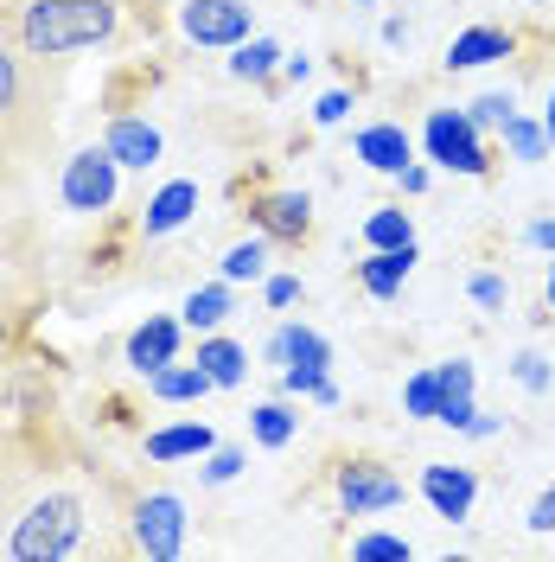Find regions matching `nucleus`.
Segmentation results:
<instances>
[{
  "label": "nucleus",
  "mask_w": 555,
  "mask_h": 562,
  "mask_svg": "<svg viewBox=\"0 0 555 562\" xmlns=\"http://www.w3.org/2000/svg\"><path fill=\"white\" fill-rule=\"evenodd\" d=\"M122 26V0H0V33L45 65L109 45Z\"/></svg>",
  "instance_id": "nucleus-1"
},
{
  "label": "nucleus",
  "mask_w": 555,
  "mask_h": 562,
  "mask_svg": "<svg viewBox=\"0 0 555 562\" xmlns=\"http://www.w3.org/2000/svg\"><path fill=\"white\" fill-rule=\"evenodd\" d=\"M58 135V77H45V58L20 52L0 33V147L26 167Z\"/></svg>",
  "instance_id": "nucleus-2"
},
{
  "label": "nucleus",
  "mask_w": 555,
  "mask_h": 562,
  "mask_svg": "<svg viewBox=\"0 0 555 562\" xmlns=\"http://www.w3.org/2000/svg\"><path fill=\"white\" fill-rule=\"evenodd\" d=\"M83 498L65 486H45L20 505L13 518V537H7V557L20 562H58V557H77L83 550Z\"/></svg>",
  "instance_id": "nucleus-3"
},
{
  "label": "nucleus",
  "mask_w": 555,
  "mask_h": 562,
  "mask_svg": "<svg viewBox=\"0 0 555 562\" xmlns=\"http://www.w3.org/2000/svg\"><path fill=\"white\" fill-rule=\"evenodd\" d=\"M115 173H122V160L103 147H77L65 160V179H58V199H65V211H83V217H103L109 205H115Z\"/></svg>",
  "instance_id": "nucleus-4"
},
{
  "label": "nucleus",
  "mask_w": 555,
  "mask_h": 562,
  "mask_svg": "<svg viewBox=\"0 0 555 562\" xmlns=\"http://www.w3.org/2000/svg\"><path fill=\"white\" fill-rule=\"evenodd\" d=\"M128 543H135L147 562H173L185 550V505H179L173 492H147L135 498V518H128Z\"/></svg>",
  "instance_id": "nucleus-5"
},
{
  "label": "nucleus",
  "mask_w": 555,
  "mask_h": 562,
  "mask_svg": "<svg viewBox=\"0 0 555 562\" xmlns=\"http://www.w3.org/2000/svg\"><path fill=\"white\" fill-rule=\"evenodd\" d=\"M421 135H428V154L441 167H453V173H486V140H479V122L466 109H434Z\"/></svg>",
  "instance_id": "nucleus-6"
},
{
  "label": "nucleus",
  "mask_w": 555,
  "mask_h": 562,
  "mask_svg": "<svg viewBox=\"0 0 555 562\" xmlns=\"http://www.w3.org/2000/svg\"><path fill=\"white\" fill-rule=\"evenodd\" d=\"M179 33L192 45H243L249 38V7L243 0H185L179 7Z\"/></svg>",
  "instance_id": "nucleus-7"
},
{
  "label": "nucleus",
  "mask_w": 555,
  "mask_h": 562,
  "mask_svg": "<svg viewBox=\"0 0 555 562\" xmlns=\"http://www.w3.org/2000/svg\"><path fill=\"white\" fill-rule=\"evenodd\" d=\"M339 498H346L351 518H371V512L403 505V480H396L383 460H346V467H339Z\"/></svg>",
  "instance_id": "nucleus-8"
},
{
  "label": "nucleus",
  "mask_w": 555,
  "mask_h": 562,
  "mask_svg": "<svg viewBox=\"0 0 555 562\" xmlns=\"http://www.w3.org/2000/svg\"><path fill=\"white\" fill-rule=\"evenodd\" d=\"M249 217H256V231L275 237V244H307V231H313L307 192H269V199H256Z\"/></svg>",
  "instance_id": "nucleus-9"
},
{
  "label": "nucleus",
  "mask_w": 555,
  "mask_h": 562,
  "mask_svg": "<svg viewBox=\"0 0 555 562\" xmlns=\"http://www.w3.org/2000/svg\"><path fill=\"white\" fill-rule=\"evenodd\" d=\"M192 211H199V179H167V186L140 205V237H173Z\"/></svg>",
  "instance_id": "nucleus-10"
},
{
  "label": "nucleus",
  "mask_w": 555,
  "mask_h": 562,
  "mask_svg": "<svg viewBox=\"0 0 555 562\" xmlns=\"http://www.w3.org/2000/svg\"><path fill=\"white\" fill-rule=\"evenodd\" d=\"M421 492H428V505L441 512V518H466L473 512V498H479V480H473V467H428L421 473Z\"/></svg>",
  "instance_id": "nucleus-11"
},
{
  "label": "nucleus",
  "mask_w": 555,
  "mask_h": 562,
  "mask_svg": "<svg viewBox=\"0 0 555 562\" xmlns=\"http://www.w3.org/2000/svg\"><path fill=\"white\" fill-rule=\"evenodd\" d=\"M179 358V319L154 314L147 326H135V339H128V364H135L140 378H154V371H167Z\"/></svg>",
  "instance_id": "nucleus-12"
},
{
  "label": "nucleus",
  "mask_w": 555,
  "mask_h": 562,
  "mask_svg": "<svg viewBox=\"0 0 555 562\" xmlns=\"http://www.w3.org/2000/svg\"><path fill=\"white\" fill-rule=\"evenodd\" d=\"M109 154H115L122 167H140V173H147V167L160 160V128L140 122V115H115V122H109Z\"/></svg>",
  "instance_id": "nucleus-13"
},
{
  "label": "nucleus",
  "mask_w": 555,
  "mask_h": 562,
  "mask_svg": "<svg viewBox=\"0 0 555 562\" xmlns=\"http://www.w3.org/2000/svg\"><path fill=\"white\" fill-rule=\"evenodd\" d=\"M358 160L377 167V173H403L409 167V135L396 122H371V128H358Z\"/></svg>",
  "instance_id": "nucleus-14"
},
{
  "label": "nucleus",
  "mask_w": 555,
  "mask_h": 562,
  "mask_svg": "<svg viewBox=\"0 0 555 562\" xmlns=\"http://www.w3.org/2000/svg\"><path fill=\"white\" fill-rule=\"evenodd\" d=\"M511 45H518V38L505 33V26H473V33H460L448 45V70H479V65H491V58H511Z\"/></svg>",
  "instance_id": "nucleus-15"
},
{
  "label": "nucleus",
  "mask_w": 555,
  "mask_h": 562,
  "mask_svg": "<svg viewBox=\"0 0 555 562\" xmlns=\"http://www.w3.org/2000/svg\"><path fill=\"white\" fill-rule=\"evenodd\" d=\"M409 269H416V244H409V249H371V262L358 269V281H364V294L389 301V294H403Z\"/></svg>",
  "instance_id": "nucleus-16"
},
{
  "label": "nucleus",
  "mask_w": 555,
  "mask_h": 562,
  "mask_svg": "<svg viewBox=\"0 0 555 562\" xmlns=\"http://www.w3.org/2000/svg\"><path fill=\"white\" fill-rule=\"evenodd\" d=\"M269 364H313V371H326L332 364V346L319 339V333H307V326H281L275 339H269Z\"/></svg>",
  "instance_id": "nucleus-17"
},
{
  "label": "nucleus",
  "mask_w": 555,
  "mask_h": 562,
  "mask_svg": "<svg viewBox=\"0 0 555 562\" xmlns=\"http://www.w3.org/2000/svg\"><path fill=\"white\" fill-rule=\"evenodd\" d=\"M217 441H211L205 422H179V428H160V435H147V460H199L211 454Z\"/></svg>",
  "instance_id": "nucleus-18"
},
{
  "label": "nucleus",
  "mask_w": 555,
  "mask_h": 562,
  "mask_svg": "<svg viewBox=\"0 0 555 562\" xmlns=\"http://www.w3.org/2000/svg\"><path fill=\"white\" fill-rule=\"evenodd\" d=\"M147 390H154V396H160V403H199V396H205V390H217L205 378V364H167V371H154V378H147Z\"/></svg>",
  "instance_id": "nucleus-19"
},
{
  "label": "nucleus",
  "mask_w": 555,
  "mask_h": 562,
  "mask_svg": "<svg viewBox=\"0 0 555 562\" xmlns=\"http://www.w3.org/2000/svg\"><path fill=\"white\" fill-rule=\"evenodd\" d=\"M199 364H205V378L217 390H237L243 371H249V351L237 346V339H205V346H199Z\"/></svg>",
  "instance_id": "nucleus-20"
},
{
  "label": "nucleus",
  "mask_w": 555,
  "mask_h": 562,
  "mask_svg": "<svg viewBox=\"0 0 555 562\" xmlns=\"http://www.w3.org/2000/svg\"><path fill=\"white\" fill-rule=\"evenodd\" d=\"M230 307H237L230 281H211V288H199V294L185 301V326H199V333H211V326H224V319H230Z\"/></svg>",
  "instance_id": "nucleus-21"
},
{
  "label": "nucleus",
  "mask_w": 555,
  "mask_h": 562,
  "mask_svg": "<svg viewBox=\"0 0 555 562\" xmlns=\"http://www.w3.org/2000/svg\"><path fill=\"white\" fill-rule=\"evenodd\" d=\"M364 244L371 249H409L416 244V224H409V211H371V217H364Z\"/></svg>",
  "instance_id": "nucleus-22"
},
{
  "label": "nucleus",
  "mask_w": 555,
  "mask_h": 562,
  "mask_svg": "<svg viewBox=\"0 0 555 562\" xmlns=\"http://www.w3.org/2000/svg\"><path fill=\"white\" fill-rule=\"evenodd\" d=\"M294 428H301V422H294L287 403H256V409H249V435H256L262 448H287V441H294Z\"/></svg>",
  "instance_id": "nucleus-23"
},
{
  "label": "nucleus",
  "mask_w": 555,
  "mask_h": 562,
  "mask_svg": "<svg viewBox=\"0 0 555 562\" xmlns=\"http://www.w3.org/2000/svg\"><path fill=\"white\" fill-rule=\"evenodd\" d=\"M20 486H26V454L13 441H0V518L20 505Z\"/></svg>",
  "instance_id": "nucleus-24"
},
{
  "label": "nucleus",
  "mask_w": 555,
  "mask_h": 562,
  "mask_svg": "<svg viewBox=\"0 0 555 562\" xmlns=\"http://www.w3.org/2000/svg\"><path fill=\"white\" fill-rule=\"evenodd\" d=\"M403 409L434 422V409H441V378H434V371H416V378H409V390H403Z\"/></svg>",
  "instance_id": "nucleus-25"
},
{
  "label": "nucleus",
  "mask_w": 555,
  "mask_h": 562,
  "mask_svg": "<svg viewBox=\"0 0 555 562\" xmlns=\"http://www.w3.org/2000/svg\"><path fill=\"white\" fill-rule=\"evenodd\" d=\"M275 45H269V38H243V45H237V58H230V70H237V77H269V70H275Z\"/></svg>",
  "instance_id": "nucleus-26"
},
{
  "label": "nucleus",
  "mask_w": 555,
  "mask_h": 562,
  "mask_svg": "<svg viewBox=\"0 0 555 562\" xmlns=\"http://www.w3.org/2000/svg\"><path fill=\"white\" fill-rule=\"evenodd\" d=\"M543 135H550V128H536V122H523V115L505 122V147H511L518 160H543Z\"/></svg>",
  "instance_id": "nucleus-27"
},
{
  "label": "nucleus",
  "mask_w": 555,
  "mask_h": 562,
  "mask_svg": "<svg viewBox=\"0 0 555 562\" xmlns=\"http://www.w3.org/2000/svg\"><path fill=\"white\" fill-rule=\"evenodd\" d=\"M351 557L358 562H403L409 543H403V537H351Z\"/></svg>",
  "instance_id": "nucleus-28"
},
{
  "label": "nucleus",
  "mask_w": 555,
  "mask_h": 562,
  "mask_svg": "<svg viewBox=\"0 0 555 562\" xmlns=\"http://www.w3.org/2000/svg\"><path fill=\"white\" fill-rule=\"evenodd\" d=\"M466 115H473V122H479V128H505V122H511V115H518V103H511V97H505V90H486V97H479V103L466 109Z\"/></svg>",
  "instance_id": "nucleus-29"
},
{
  "label": "nucleus",
  "mask_w": 555,
  "mask_h": 562,
  "mask_svg": "<svg viewBox=\"0 0 555 562\" xmlns=\"http://www.w3.org/2000/svg\"><path fill=\"white\" fill-rule=\"evenodd\" d=\"M262 276V244H237L224 256V281H256Z\"/></svg>",
  "instance_id": "nucleus-30"
},
{
  "label": "nucleus",
  "mask_w": 555,
  "mask_h": 562,
  "mask_svg": "<svg viewBox=\"0 0 555 562\" xmlns=\"http://www.w3.org/2000/svg\"><path fill=\"white\" fill-rule=\"evenodd\" d=\"M237 473H243V448H211L205 486H224V480H237Z\"/></svg>",
  "instance_id": "nucleus-31"
},
{
  "label": "nucleus",
  "mask_w": 555,
  "mask_h": 562,
  "mask_svg": "<svg viewBox=\"0 0 555 562\" xmlns=\"http://www.w3.org/2000/svg\"><path fill=\"white\" fill-rule=\"evenodd\" d=\"M434 378H441V396H473V364H466V358H453V364H441Z\"/></svg>",
  "instance_id": "nucleus-32"
},
{
  "label": "nucleus",
  "mask_w": 555,
  "mask_h": 562,
  "mask_svg": "<svg viewBox=\"0 0 555 562\" xmlns=\"http://www.w3.org/2000/svg\"><path fill=\"white\" fill-rule=\"evenodd\" d=\"M473 416H479L473 396H441V409H434V422H448V428H466Z\"/></svg>",
  "instance_id": "nucleus-33"
},
{
  "label": "nucleus",
  "mask_w": 555,
  "mask_h": 562,
  "mask_svg": "<svg viewBox=\"0 0 555 562\" xmlns=\"http://www.w3.org/2000/svg\"><path fill=\"white\" fill-rule=\"evenodd\" d=\"M346 109H351L346 90H326V97H319V109H313V122H326V128H332V122H346Z\"/></svg>",
  "instance_id": "nucleus-34"
},
{
  "label": "nucleus",
  "mask_w": 555,
  "mask_h": 562,
  "mask_svg": "<svg viewBox=\"0 0 555 562\" xmlns=\"http://www.w3.org/2000/svg\"><path fill=\"white\" fill-rule=\"evenodd\" d=\"M473 301H479V307H505V281L498 276H473Z\"/></svg>",
  "instance_id": "nucleus-35"
},
{
  "label": "nucleus",
  "mask_w": 555,
  "mask_h": 562,
  "mask_svg": "<svg viewBox=\"0 0 555 562\" xmlns=\"http://www.w3.org/2000/svg\"><path fill=\"white\" fill-rule=\"evenodd\" d=\"M518 384H530V390L550 384V371H543V358H536V351H523V358H518Z\"/></svg>",
  "instance_id": "nucleus-36"
},
{
  "label": "nucleus",
  "mask_w": 555,
  "mask_h": 562,
  "mask_svg": "<svg viewBox=\"0 0 555 562\" xmlns=\"http://www.w3.org/2000/svg\"><path fill=\"white\" fill-rule=\"evenodd\" d=\"M294 301H301V281H294V276L269 281V307H294Z\"/></svg>",
  "instance_id": "nucleus-37"
},
{
  "label": "nucleus",
  "mask_w": 555,
  "mask_h": 562,
  "mask_svg": "<svg viewBox=\"0 0 555 562\" xmlns=\"http://www.w3.org/2000/svg\"><path fill=\"white\" fill-rule=\"evenodd\" d=\"M530 530H555V492H543V498L530 505Z\"/></svg>",
  "instance_id": "nucleus-38"
},
{
  "label": "nucleus",
  "mask_w": 555,
  "mask_h": 562,
  "mask_svg": "<svg viewBox=\"0 0 555 562\" xmlns=\"http://www.w3.org/2000/svg\"><path fill=\"white\" fill-rule=\"evenodd\" d=\"M530 244H543V249H555V224L543 217V224H530Z\"/></svg>",
  "instance_id": "nucleus-39"
},
{
  "label": "nucleus",
  "mask_w": 555,
  "mask_h": 562,
  "mask_svg": "<svg viewBox=\"0 0 555 562\" xmlns=\"http://www.w3.org/2000/svg\"><path fill=\"white\" fill-rule=\"evenodd\" d=\"M7 346H13V314L0 307V358H7Z\"/></svg>",
  "instance_id": "nucleus-40"
},
{
  "label": "nucleus",
  "mask_w": 555,
  "mask_h": 562,
  "mask_svg": "<svg viewBox=\"0 0 555 562\" xmlns=\"http://www.w3.org/2000/svg\"><path fill=\"white\" fill-rule=\"evenodd\" d=\"M20 173V160H13V154H7V147H0V186H7V179Z\"/></svg>",
  "instance_id": "nucleus-41"
},
{
  "label": "nucleus",
  "mask_w": 555,
  "mask_h": 562,
  "mask_svg": "<svg viewBox=\"0 0 555 562\" xmlns=\"http://www.w3.org/2000/svg\"><path fill=\"white\" fill-rule=\"evenodd\" d=\"M543 128H550V135H555V97H550V109H543Z\"/></svg>",
  "instance_id": "nucleus-42"
},
{
  "label": "nucleus",
  "mask_w": 555,
  "mask_h": 562,
  "mask_svg": "<svg viewBox=\"0 0 555 562\" xmlns=\"http://www.w3.org/2000/svg\"><path fill=\"white\" fill-rule=\"evenodd\" d=\"M550 301H555V269H550Z\"/></svg>",
  "instance_id": "nucleus-43"
},
{
  "label": "nucleus",
  "mask_w": 555,
  "mask_h": 562,
  "mask_svg": "<svg viewBox=\"0 0 555 562\" xmlns=\"http://www.w3.org/2000/svg\"><path fill=\"white\" fill-rule=\"evenodd\" d=\"M358 7H371V0H358Z\"/></svg>",
  "instance_id": "nucleus-44"
}]
</instances>
